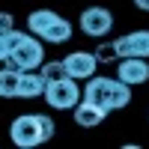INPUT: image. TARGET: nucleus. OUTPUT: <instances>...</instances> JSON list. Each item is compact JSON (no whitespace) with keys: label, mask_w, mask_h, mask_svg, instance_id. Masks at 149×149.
I'll list each match as a JSON object with an SVG mask.
<instances>
[{"label":"nucleus","mask_w":149,"mask_h":149,"mask_svg":"<svg viewBox=\"0 0 149 149\" xmlns=\"http://www.w3.org/2000/svg\"><path fill=\"white\" fill-rule=\"evenodd\" d=\"M90 84L84 86L81 98L84 102H90L95 107H102L104 113H110V110H122L128 102H131V86L122 84L119 78H95V74H90L86 78Z\"/></svg>","instance_id":"f257e3e1"},{"label":"nucleus","mask_w":149,"mask_h":149,"mask_svg":"<svg viewBox=\"0 0 149 149\" xmlns=\"http://www.w3.org/2000/svg\"><path fill=\"white\" fill-rule=\"evenodd\" d=\"M6 39V60L3 63L9 69H18V72H27V69H39L42 60H45V51H42V42L36 36H27L12 27L9 33H3Z\"/></svg>","instance_id":"f03ea898"},{"label":"nucleus","mask_w":149,"mask_h":149,"mask_svg":"<svg viewBox=\"0 0 149 149\" xmlns=\"http://www.w3.org/2000/svg\"><path fill=\"white\" fill-rule=\"evenodd\" d=\"M45 102L51 104V107H57V110H72L74 104L81 102V86L74 84V78H60V81H54V84H45Z\"/></svg>","instance_id":"7ed1b4c3"},{"label":"nucleus","mask_w":149,"mask_h":149,"mask_svg":"<svg viewBox=\"0 0 149 149\" xmlns=\"http://www.w3.org/2000/svg\"><path fill=\"white\" fill-rule=\"evenodd\" d=\"M9 137L15 146L21 149H33V146H39L42 143V134H39V122H36V116H18L15 122H12V128H9Z\"/></svg>","instance_id":"20e7f679"},{"label":"nucleus","mask_w":149,"mask_h":149,"mask_svg":"<svg viewBox=\"0 0 149 149\" xmlns=\"http://www.w3.org/2000/svg\"><path fill=\"white\" fill-rule=\"evenodd\" d=\"M113 27V15L104 6H86L81 12V30L86 36H107Z\"/></svg>","instance_id":"39448f33"},{"label":"nucleus","mask_w":149,"mask_h":149,"mask_svg":"<svg viewBox=\"0 0 149 149\" xmlns=\"http://www.w3.org/2000/svg\"><path fill=\"white\" fill-rule=\"evenodd\" d=\"M116 57H143L149 60V30H134L128 36H119L113 42Z\"/></svg>","instance_id":"423d86ee"},{"label":"nucleus","mask_w":149,"mask_h":149,"mask_svg":"<svg viewBox=\"0 0 149 149\" xmlns=\"http://www.w3.org/2000/svg\"><path fill=\"white\" fill-rule=\"evenodd\" d=\"M63 66H66V74H69V78L86 81L90 74H95L98 60H95V54H90V51H72L69 57H63Z\"/></svg>","instance_id":"0eeeda50"},{"label":"nucleus","mask_w":149,"mask_h":149,"mask_svg":"<svg viewBox=\"0 0 149 149\" xmlns=\"http://www.w3.org/2000/svg\"><path fill=\"white\" fill-rule=\"evenodd\" d=\"M116 78L122 84H146L149 81V63L143 57H119V66H116Z\"/></svg>","instance_id":"6e6552de"},{"label":"nucleus","mask_w":149,"mask_h":149,"mask_svg":"<svg viewBox=\"0 0 149 149\" xmlns=\"http://www.w3.org/2000/svg\"><path fill=\"white\" fill-rule=\"evenodd\" d=\"M45 93V81L36 69H27V72H18V98H36Z\"/></svg>","instance_id":"1a4fd4ad"},{"label":"nucleus","mask_w":149,"mask_h":149,"mask_svg":"<svg viewBox=\"0 0 149 149\" xmlns=\"http://www.w3.org/2000/svg\"><path fill=\"white\" fill-rule=\"evenodd\" d=\"M72 110H74V122L84 125V128H93V125H98V122L107 116L102 107H95V104H90V102H78Z\"/></svg>","instance_id":"9d476101"},{"label":"nucleus","mask_w":149,"mask_h":149,"mask_svg":"<svg viewBox=\"0 0 149 149\" xmlns=\"http://www.w3.org/2000/svg\"><path fill=\"white\" fill-rule=\"evenodd\" d=\"M72 39V24L66 21V18H54V24L48 27L45 33H42V42H51V45H63V42H69Z\"/></svg>","instance_id":"9b49d317"},{"label":"nucleus","mask_w":149,"mask_h":149,"mask_svg":"<svg viewBox=\"0 0 149 149\" xmlns=\"http://www.w3.org/2000/svg\"><path fill=\"white\" fill-rule=\"evenodd\" d=\"M54 18H57L54 9H36V12L27 15V30H30L33 36H42V33L54 24Z\"/></svg>","instance_id":"f8f14e48"},{"label":"nucleus","mask_w":149,"mask_h":149,"mask_svg":"<svg viewBox=\"0 0 149 149\" xmlns=\"http://www.w3.org/2000/svg\"><path fill=\"white\" fill-rule=\"evenodd\" d=\"M0 95L3 98H18V69H0Z\"/></svg>","instance_id":"ddd939ff"},{"label":"nucleus","mask_w":149,"mask_h":149,"mask_svg":"<svg viewBox=\"0 0 149 149\" xmlns=\"http://www.w3.org/2000/svg\"><path fill=\"white\" fill-rule=\"evenodd\" d=\"M42 72V81L45 84H54V81H60V78H66V66H63V60H54V63H42L39 66Z\"/></svg>","instance_id":"4468645a"},{"label":"nucleus","mask_w":149,"mask_h":149,"mask_svg":"<svg viewBox=\"0 0 149 149\" xmlns=\"http://www.w3.org/2000/svg\"><path fill=\"white\" fill-rule=\"evenodd\" d=\"M36 122H39V134H42V143L54 137V119L45 116V113H36Z\"/></svg>","instance_id":"2eb2a0df"},{"label":"nucleus","mask_w":149,"mask_h":149,"mask_svg":"<svg viewBox=\"0 0 149 149\" xmlns=\"http://www.w3.org/2000/svg\"><path fill=\"white\" fill-rule=\"evenodd\" d=\"M95 60H98V63H113V60H116V48L113 45H102L95 51Z\"/></svg>","instance_id":"dca6fc26"},{"label":"nucleus","mask_w":149,"mask_h":149,"mask_svg":"<svg viewBox=\"0 0 149 149\" xmlns=\"http://www.w3.org/2000/svg\"><path fill=\"white\" fill-rule=\"evenodd\" d=\"M12 27H15V21H12V15H9V12H0V36H3V33H9Z\"/></svg>","instance_id":"f3484780"},{"label":"nucleus","mask_w":149,"mask_h":149,"mask_svg":"<svg viewBox=\"0 0 149 149\" xmlns=\"http://www.w3.org/2000/svg\"><path fill=\"white\" fill-rule=\"evenodd\" d=\"M134 6H137L140 12H149V0H134Z\"/></svg>","instance_id":"a211bd4d"},{"label":"nucleus","mask_w":149,"mask_h":149,"mask_svg":"<svg viewBox=\"0 0 149 149\" xmlns=\"http://www.w3.org/2000/svg\"><path fill=\"white\" fill-rule=\"evenodd\" d=\"M3 60H6V39L0 36V63H3Z\"/></svg>","instance_id":"6ab92c4d"}]
</instances>
